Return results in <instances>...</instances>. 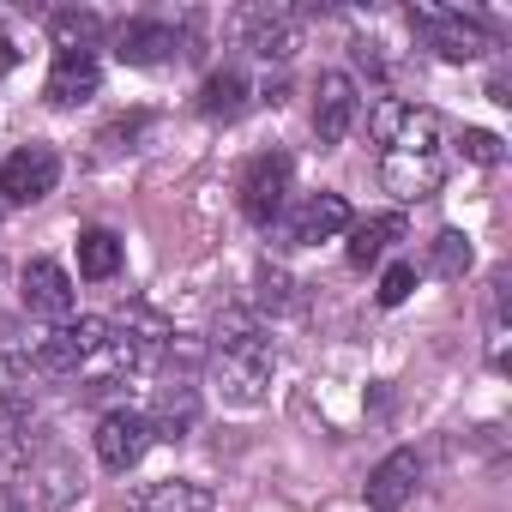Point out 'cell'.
I'll return each instance as SVG.
<instances>
[{
    "mask_svg": "<svg viewBox=\"0 0 512 512\" xmlns=\"http://www.w3.org/2000/svg\"><path fill=\"white\" fill-rule=\"evenodd\" d=\"M97 458H103V470H133L145 452H151V422L139 416V410H109L103 422H97Z\"/></svg>",
    "mask_w": 512,
    "mask_h": 512,
    "instance_id": "obj_10",
    "label": "cell"
},
{
    "mask_svg": "<svg viewBox=\"0 0 512 512\" xmlns=\"http://www.w3.org/2000/svg\"><path fill=\"white\" fill-rule=\"evenodd\" d=\"M145 422H151V440H187L199 428V386L193 380H163Z\"/></svg>",
    "mask_w": 512,
    "mask_h": 512,
    "instance_id": "obj_14",
    "label": "cell"
},
{
    "mask_svg": "<svg viewBox=\"0 0 512 512\" xmlns=\"http://www.w3.org/2000/svg\"><path fill=\"white\" fill-rule=\"evenodd\" d=\"M241 43L260 55V61H290L302 43V25L290 7H247L241 13Z\"/></svg>",
    "mask_w": 512,
    "mask_h": 512,
    "instance_id": "obj_11",
    "label": "cell"
},
{
    "mask_svg": "<svg viewBox=\"0 0 512 512\" xmlns=\"http://www.w3.org/2000/svg\"><path fill=\"white\" fill-rule=\"evenodd\" d=\"M211 386L223 392V404H241V410H253V404L266 398V386H272V344H266L260 320L241 314V308L217 314V338H211Z\"/></svg>",
    "mask_w": 512,
    "mask_h": 512,
    "instance_id": "obj_1",
    "label": "cell"
},
{
    "mask_svg": "<svg viewBox=\"0 0 512 512\" xmlns=\"http://www.w3.org/2000/svg\"><path fill=\"white\" fill-rule=\"evenodd\" d=\"M284 199H290V157L284 151L247 157V169H241V211H247V223L272 229L278 211H284Z\"/></svg>",
    "mask_w": 512,
    "mask_h": 512,
    "instance_id": "obj_5",
    "label": "cell"
},
{
    "mask_svg": "<svg viewBox=\"0 0 512 512\" xmlns=\"http://www.w3.org/2000/svg\"><path fill=\"white\" fill-rule=\"evenodd\" d=\"M416 482H422V458L410 452V446H398V452H386L374 470H368V506L374 512H398V506H410L416 500Z\"/></svg>",
    "mask_w": 512,
    "mask_h": 512,
    "instance_id": "obj_12",
    "label": "cell"
},
{
    "mask_svg": "<svg viewBox=\"0 0 512 512\" xmlns=\"http://www.w3.org/2000/svg\"><path fill=\"white\" fill-rule=\"evenodd\" d=\"M470 266H476V247H470V235H464V229H440V235L428 241V272H434V278L458 284Z\"/></svg>",
    "mask_w": 512,
    "mask_h": 512,
    "instance_id": "obj_22",
    "label": "cell"
},
{
    "mask_svg": "<svg viewBox=\"0 0 512 512\" xmlns=\"http://www.w3.org/2000/svg\"><path fill=\"white\" fill-rule=\"evenodd\" d=\"M49 37L61 55H91L103 43V19L91 7H61V13H49Z\"/></svg>",
    "mask_w": 512,
    "mask_h": 512,
    "instance_id": "obj_19",
    "label": "cell"
},
{
    "mask_svg": "<svg viewBox=\"0 0 512 512\" xmlns=\"http://www.w3.org/2000/svg\"><path fill=\"white\" fill-rule=\"evenodd\" d=\"M464 157L470 163H482V169H494V163H506V145H500V133H482V127H464Z\"/></svg>",
    "mask_w": 512,
    "mask_h": 512,
    "instance_id": "obj_25",
    "label": "cell"
},
{
    "mask_svg": "<svg viewBox=\"0 0 512 512\" xmlns=\"http://www.w3.org/2000/svg\"><path fill=\"white\" fill-rule=\"evenodd\" d=\"M103 344H109V320H97V314H79V320H61L43 344H37V368L43 374H61V380H73V374H85L97 356H103Z\"/></svg>",
    "mask_w": 512,
    "mask_h": 512,
    "instance_id": "obj_3",
    "label": "cell"
},
{
    "mask_svg": "<svg viewBox=\"0 0 512 512\" xmlns=\"http://www.w3.org/2000/svg\"><path fill=\"white\" fill-rule=\"evenodd\" d=\"M260 308L266 314H284V308H296V284H290V272H278V266H260Z\"/></svg>",
    "mask_w": 512,
    "mask_h": 512,
    "instance_id": "obj_24",
    "label": "cell"
},
{
    "mask_svg": "<svg viewBox=\"0 0 512 512\" xmlns=\"http://www.w3.org/2000/svg\"><path fill=\"white\" fill-rule=\"evenodd\" d=\"M410 290H416V266H410V260L386 266V278H380V308H398V302H410Z\"/></svg>",
    "mask_w": 512,
    "mask_h": 512,
    "instance_id": "obj_26",
    "label": "cell"
},
{
    "mask_svg": "<svg viewBox=\"0 0 512 512\" xmlns=\"http://www.w3.org/2000/svg\"><path fill=\"white\" fill-rule=\"evenodd\" d=\"M356 109H362L356 79L350 73H320V85H314V133H320V145H344L350 127H356Z\"/></svg>",
    "mask_w": 512,
    "mask_h": 512,
    "instance_id": "obj_9",
    "label": "cell"
},
{
    "mask_svg": "<svg viewBox=\"0 0 512 512\" xmlns=\"http://www.w3.org/2000/svg\"><path fill=\"white\" fill-rule=\"evenodd\" d=\"M247 97H253L247 79H241L235 67H217V73L199 85V115H205V121H235V115L247 109Z\"/></svg>",
    "mask_w": 512,
    "mask_h": 512,
    "instance_id": "obj_20",
    "label": "cell"
},
{
    "mask_svg": "<svg viewBox=\"0 0 512 512\" xmlns=\"http://www.w3.org/2000/svg\"><path fill=\"white\" fill-rule=\"evenodd\" d=\"M55 181H61L55 145H19L7 163H0V199L7 205H37V199L55 193Z\"/></svg>",
    "mask_w": 512,
    "mask_h": 512,
    "instance_id": "obj_6",
    "label": "cell"
},
{
    "mask_svg": "<svg viewBox=\"0 0 512 512\" xmlns=\"http://www.w3.org/2000/svg\"><path fill=\"white\" fill-rule=\"evenodd\" d=\"M368 133L380 151H440V121L434 109H416L404 97H380L368 115Z\"/></svg>",
    "mask_w": 512,
    "mask_h": 512,
    "instance_id": "obj_4",
    "label": "cell"
},
{
    "mask_svg": "<svg viewBox=\"0 0 512 512\" xmlns=\"http://www.w3.org/2000/svg\"><path fill=\"white\" fill-rule=\"evenodd\" d=\"M0 434H31V398L0 392Z\"/></svg>",
    "mask_w": 512,
    "mask_h": 512,
    "instance_id": "obj_27",
    "label": "cell"
},
{
    "mask_svg": "<svg viewBox=\"0 0 512 512\" xmlns=\"http://www.w3.org/2000/svg\"><path fill=\"white\" fill-rule=\"evenodd\" d=\"M446 181V157L440 151H380V187L404 205L434 199Z\"/></svg>",
    "mask_w": 512,
    "mask_h": 512,
    "instance_id": "obj_7",
    "label": "cell"
},
{
    "mask_svg": "<svg viewBox=\"0 0 512 512\" xmlns=\"http://www.w3.org/2000/svg\"><path fill=\"white\" fill-rule=\"evenodd\" d=\"M37 332H25V320H0V356H7V368L13 374H25V368H37Z\"/></svg>",
    "mask_w": 512,
    "mask_h": 512,
    "instance_id": "obj_23",
    "label": "cell"
},
{
    "mask_svg": "<svg viewBox=\"0 0 512 512\" xmlns=\"http://www.w3.org/2000/svg\"><path fill=\"white\" fill-rule=\"evenodd\" d=\"M133 512H217V500H211L205 482H181V476H169V482H151V488L139 494Z\"/></svg>",
    "mask_w": 512,
    "mask_h": 512,
    "instance_id": "obj_18",
    "label": "cell"
},
{
    "mask_svg": "<svg viewBox=\"0 0 512 512\" xmlns=\"http://www.w3.org/2000/svg\"><path fill=\"white\" fill-rule=\"evenodd\" d=\"M344 235H350V247H344V253H350V266L368 272V266H380L386 253H392V241H404V217H398V211H380V217L350 223Z\"/></svg>",
    "mask_w": 512,
    "mask_h": 512,
    "instance_id": "obj_17",
    "label": "cell"
},
{
    "mask_svg": "<svg viewBox=\"0 0 512 512\" xmlns=\"http://www.w3.org/2000/svg\"><path fill=\"white\" fill-rule=\"evenodd\" d=\"M410 31L440 55V61H482L488 49H494V37H488V25L482 19H470V13H452V7H410Z\"/></svg>",
    "mask_w": 512,
    "mask_h": 512,
    "instance_id": "obj_2",
    "label": "cell"
},
{
    "mask_svg": "<svg viewBox=\"0 0 512 512\" xmlns=\"http://www.w3.org/2000/svg\"><path fill=\"white\" fill-rule=\"evenodd\" d=\"M19 296H25V314L31 320H55V326L73 320V302H79L67 266H55V260H31L25 278H19Z\"/></svg>",
    "mask_w": 512,
    "mask_h": 512,
    "instance_id": "obj_8",
    "label": "cell"
},
{
    "mask_svg": "<svg viewBox=\"0 0 512 512\" xmlns=\"http://www.w3.org/2000/svg\"><path fill=\"white\" fill-rule=\"evenodd\" d=\"M97 91H103V67H97V55H55L49 85H43V97H49L55 109H79V103H91Z\"/></svg>",
    "mask_w": 512,
    "mask_h": 512,
    "instance_id": "obj_16",
    "label": "cell"
},
{
    "mask_svg": "<svg viewBox=\"0 0 512 512\" xmlns=\"http://www.w3.org/2000/svg\"><path fill=\"white\" fill-rule=\"evenodd\" d=\"M115 55H121L127 67H163V61H175V55H181V37H175V25L133 19V25H121V31H115Z\"/></svg>",
    "mask_w": 512,
    "mask_h": 512,
    "instance_id": "obj_15",
    "label": "cell"
},
{
    "mask_svg": "<svg viewBox=\"0 0 512 512\" xmlns=\"http://www.w3.org/2000/svg\"><path fill=\"white\" fill-rule=\"evenodd\" d=\"M121 272V235L115 229H85L79 235V278L85 284H109Z\"/></svg>",
    "mask_w": 512,
    "mask_h": 512,
    "instance_id": "obj_21",
    "label": "cell"
},
{
    "mask_svg": "<svg viewBox=\"0 0 512 512\" xmlns=\"http://www.w3.org/2000/svg\"><path fill=\"white\" fill-rule=\"evenodd\" d=\"M356 217H350V205H344V193H308L302 205H296V217L284 223V235H290V247H314V241H332V235H344Z\"/></svg>",
    "mask_w": 512,
    "mask_h": 512,
    "instance_id": "obj_13",
    "label": "cell"
}]
</instances>
